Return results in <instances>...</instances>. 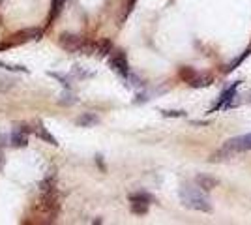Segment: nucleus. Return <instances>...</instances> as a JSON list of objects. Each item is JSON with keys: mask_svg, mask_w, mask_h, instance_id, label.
<instances>
[{"mask_svg": "<svg viewBox=\"0 0 251 225\" xmlns=\"http://www.w3.org/2000/svg\"><path fill=\"white\" fill-rule=\"evenodd\" d=\"M77 124L83 126V128H90V126L98 124V117H96V115H90V113H86V115H83V117L77 120Z\"/></svg>", "mask_w": 251, "mask_h": 225, "instance_id": "1a4fd4ad", "label": "nucleus"}, {"mask_svg": "<svg viewBox=\"0 0 251 225\" xmlns=\"http://www.w3.org/2000/svg\"><path fill=\"white\" fill-rule=\"evenodd\" d=\"M30 131H34V133H36L38 137H42L43 141H47V143H49V145H52V147H58V143H56V139L52 137V135L49 133V131H47V129L43 128L42 124H38V126H36L34 129H30Z\"/></svg>", "mask_w": 251, "mask_h": 225, "instance_id": "6e6552de", "label": "nucleus"}, {"mask_svg": "<svg viewBox=\"0 0 251 225\" xmlns=\"http://www.w3.org/2000/svg\"><path fill=\"white\" fill-rule=\"evenodd\" d=\"M0 68L10 70V72H28V70H26V68H23V66H11V64H4V62H0Z\"/></svg>", "mask_w": 251, "mask_h": 225, "instance_id": "ddd939ff", "label": "nucleus"}, {"mask_svg": "<svg viewBox=\"0 0 251 225\" xmlns=\"http://www.w3.org/2000/svg\"><path fill=\"white\" fill-rule=\"evenodd\" d=\"M129 201H141V203H152V195L147 192H137V193H129Z\"/></svg>", "mask_w": 251, "mask_h": 225, "instance_id": "9d476101", "label": "nucleus"}, {"mask_svg": "<svg viewBox=\"0 0 251 225\" xmlns=\"http://www.w3.org/2000/svg\"><path fill=\"white\" fill-rule=\"evenodd\" d=\"M195 182H197V186H199L201 190H204V192H210V190H214V188L218 186V180L208 176V175H199V176L195 178Z\"/></svg>", "mask_w": 251, "mask_h": 225, "instance_id": "0eeeda50", "label": "nucleus"}, {"mask_svg": "<svg viewBox=\"0 0 251 225\" xmlns=\"http://www.w3.org/2000/svg\"><path fill=\"white\" fill-rule=\"evenodd\" d=\"M58 45L62 49H66L68 53H84V54L98 53V43H86L81 36H75V34H62L58 38Z\"/></svg>", "mask_w": 251, "mask_h": 225, "instance_id": "f03ea898", "label": "nucleus"}, {"mask_svg": "<svg viewBox=\"0 0 251 225\" xmlns=\"http://www.w3.org/2000/svg\"><path fill=\"white\" fill-rule=\"evenodd\" d=\"M109 64L111 68L115 70L118 75H122V77H127L129 75V66H127V58H126V54L122 51H115V53L111 54V58H109Z\"/></svg>", "mask_w": 251, "mask_h": 225, "instance_id": "39448f33", "label": "nucleus"}, {"mask_svg": "<svg viewBox=\"0 0 251 225\" xmlns=\"http://www.w3.org/2000/svg\"><path fill=\"white\" fill-rule=\"evenodd\" d=\"M131 212H133V214H147V212H148V203L131 201Z\"/></svg>", "mask_w": 251, "mask_h": 225, "instance_id": "9b49d317", "label": "nucleus"}, {"mask_svg": "<svg viewBox=\"0 0 251 225\" xmlns=\"http://www.w3.org/2000/svg\"><path fill=\"white\" fill-rule=\"evenodd\" d=\"M251 150V133L232 137L223 145V152H248Z\"/></svg>", "mask_w": 251, "mask_h": 225, "instance_id": "7ed1b4c3", "label": "nucleus"}, {"mask_svg": "<svg viewBox=\"0 0 251 225\" xmlns=\"http://www.w3.org/2000/svg\"><path fill=\"white\" fill-rule=\"evenodd\" d=\"M10 145L15 149H25L28 145V137H26V129L19 126L13 133L10 135Z\"/></svg>", "mask_w": 251, "mask_h": 225, "instance_id": "423d86ee", "label": "nucleus"}, {"mask_svg": "<svg viewBox=\"0 0 251 225\" xmlns=\"http://www.w3.org/2000/svg\"><path fill=\"white\" fill-rule=\"evenodd\" d=\"M111 51H113V43H111V42L98 43V53L101 54V56H107V54H111Z\"/></svg>", "mask_w": 251, "mask_h": 225, "instance_id": "f8f14e48", "label": "nucleus"}, {"mask_svg": "<svg viewBox=\"0 0 251 225\" xmlns=\"http://www.w3.org/2000/svg\"><path fill=\"white\" fill-rule=\"evenodd\" d=\"M42 36H43L42 28H25L21 32L13 34L11 36L13 42H10L6 47H11V45H17V43H25V42H38V40H42Z\"/></svg>", "mask_w": 251, "mask_h": 225, "instance_id": "20e7f679", "label": "nucleus"}, {"mask_svg": "<svg viewBox=\"0 0 251 225\" xmlns=\"http://www.w3.org/2000/svg\"><path fill=\"white\" fill-rule=\"evenodd\" d=\"M180 201L186 204L188 208L199 210V212H212V203L210 199L204 195V192H201L193 186H182L180 188Z\"/></svg>", "mask_w": 251, "mask_h": 225, "instance_id": "f257e3e1", "label": "nucleus"}, {"mask_svg": "<svg viewBox=\"0 0 251 225\" xmlns=\"http://www.w3.org/2000/svg\"><path fill=\"white\" fill-rule=\"evenodd\" d=\"M0 165H2V154H0Z\"/></svg>", "mask_w": 251, "mask_h": 225, "instance_id": "2eb2a0df", "label": "nucleus"}, {"mask_svg": "<svg viewBox=\"0 0 251 225\" xmlns=\"http://www.w3.org/2000/svg\"><path fill=\"white\" fill-rule=\"evenodd\" d=\"M161 113H163L165 117H182V115H184L182 111H161Z\"/></svg>", "mask_w": 251, "mask_h": 225, "instance_id": "4468645a", "label": "nucleus"}]
</instances>
